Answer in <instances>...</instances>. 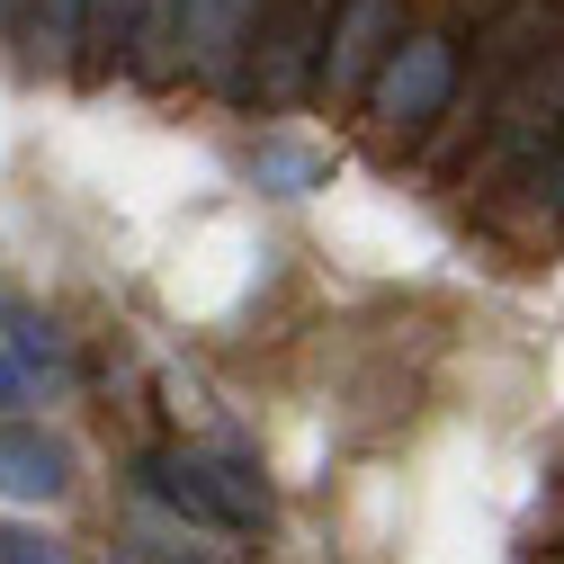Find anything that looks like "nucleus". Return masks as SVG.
I'll return each instance as SVG.
<instances>
[{
  "instance_id": "nucleus-1",
  "label": "nucleus",
  "mask_w": 564,
  "mask_h": 564,
  "mask_svg": "<svg viewBox=\"0 0 564 564\" xmlns=\"http://www.w3.org/2000/svg\"><path fill=\"white\" fill-rule=\"evenodd\" d=\"M555 144H564V54H538L529 73H520L502 99H492V117H484V144H475V162H466V188L546 180Z\"/></svg>"
},
{
  "instance_id": "nucleus-2",
  "label": "nucleus",
  "mask_w": 564,
  "mask_h": 564,
  "mask_svg": "<svg viewBox=\"0 0 564 564\" xmlns=\"http://www.w3.org/2000/svg\"><path fill=\"white\" fill-rule=\"evenodd\" d=\"M448 99H457V36L448 28H412L394 45V63L377 73V90H368V117L386 134H431V117Z\"/></svg>"
},
{
  "instance_id": "nucleus-3",
  "label": "nucleus",
  "mask_w": 564,
  "mask_h": 564,
  "mask_svg": "<svg viewBox=\"0 0 564 564\" xmlns=\"http://www.w3.org/2000/svg\"><path fill=\"white\" fill-rule=\"evenodd\" d=\"M332 19H340V0H278V19L260 28V54H251V73H242L234 99H260V108L305 99V82L332 54Z\"/></svg>"
},
{
  "instance_id": "nucleus-4",
  "label": "nucleus",
  "mask_w": 564,
  "mask_h": 564,
  "mask_svg": "<svg viewBox=\"0 0 564 564\" xmlns=\"http://www.w3.org/2000/svg\"><path fill=\"white\" fill-rule=\"evenodd\" d=\"M403 36H412V28H403V0H340L332 54H323V90H332V99H368Z\"/></svg>"
},
{
  "instance_id": "nucleus-5",
  "label": "nucleus",
  "mask_w": 564,
  "mask_h": 564,
  "mask_svg": "<svg viewBox=\"0 0 564 564\" xmlns=\"http://www.w3.org/2000/svg\"><path fill=\"white\" fill-rule=\"evenodd\" d=\"M144 475H153V492H162V502H180V511H197V520H216V529H251V520H260V484H251L242 466L153 457Z\"/></svg>"
},
{
  "instance_id": "nucleus-6",
  "label": "nucleus",
  "mask_w": 564,
  "mask_h": 564,
  "mask_svg": "<svg viewBox=\"0 0 564 564\" xmlns=\"http://www.w3.org/2000/svg\"><path fill=\"white\" fill-rule=\"evenodd\" d=\"M260 0H188V28H180V73L188 82H216L242 90V45H251Z\"/></svg>"
},
{
  "instance_id": "nucleus-7",
  "label": "nucleus",
  "mask_w": 564,
  "mask_h": 564,
  "mask_svg": "<svg viewBox=\"0 0 564 564\" xmlns=\"http://www.w3.org/2000/svg\"><path fill=\"white\" fill-rule=\"evenodd\" d=\"M82 36H90V0H28V19H19V45H28V63H45V73H73Z\"/></svg>"
},
{
  "instance_id": "nucleus-8",
  "label": "nucleus",
  "mask_w": 564,
  "mask_h": 564,
  "mask_svg": "<svg viewBox=\"0 0 564 564\" xmlns=\"http://www.w3.org/2000/svg\"><path fill=\"white\" fill-rule=\"evenodd\" d=\"M0 484L10 492H63V448L54 440H36V431H0Z\"/></svg>"
},
{
  "instance_id": "nucleus-9",
  "label": "nucleus",
  "mask_w": 564,
  "mask_h": 564,
  "mask_svg": "<svg viewBox=\"0 0 564 564\" xmlns=\"http://www.w3.org/2000/svg\"><path fill=\"white\" fill-rule=\"evenodd\" d=\"M144 10H153V0H90V36H82V73H108V63H126V45L144 36Z\"/></svg>"
},
{
  "instance_id": "nucleus-10",
  "label": "nucleus",
  "mask_w": 564,
  "mask_h": 564,
  "mask_svg": "<svg viewBox=\"0 0 564 564\" xmlns=\"http://www.w3.org/2000/svg\"><path fill=\"white\" fill-rule=\"evenodd\" d=\"M314 171H323V162H314V153H296V144H269V153H260V180H278V188H305Z\"/></svg>"
},
{
  "instance_id": "nucleus-11",
  "label": "nucleus",
  "mask_w": 564,
  "mask_h": 564,
  "mask_svg": "<svg viewBox=\"0 0 564 564\" xmlns=\"http://www.w3.org/2000/svg\"><path fill=\"white\" fill-rule=\"evenodd\" d=\"M0 564H63L54 538H28V529H0Z\"/></svg>"
},
{
  "instance_id": "nucleus-12",
  "label": "nucleus",
  "mask_w": 564,
  "mask_h": 564,
  "mask_svg": "<svg viewBox=\"0 0 564 564\" xmlns=\"http://www.w3.org/2000/svg\"><path fill=\"white\" fill-rule=\"evenodd\" d=\"M538 188H546V206L564 216V144H555V162H546V180H538Z\"/></svg>"
},
{
  "instance_id": "nucleus-13",
  "label": "nucleus",
  "mask_w": 564,
  "mask_h": 564,
  "mask_svg": "<svg viewBox=\"0 0 564 564\" xmlns=\"http://www.w3.org/2000/svg\"><path fill=\"white\" fill-rule=\"evenodd\" d=\"M10 19H19V0H0V28H10Z\"/></svg>"
}]
</instances>
